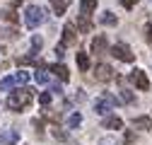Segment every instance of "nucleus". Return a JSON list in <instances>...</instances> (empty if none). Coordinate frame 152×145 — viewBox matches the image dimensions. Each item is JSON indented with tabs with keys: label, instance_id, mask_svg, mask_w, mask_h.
<instances>
[{
	"label": "nucleus",
	"instance_id": "obj_1",
	"mask_svg": "<svg viewBox=\"0 0 152 145\" xmlns=\"http://www.w3.org/2000/svg\"><path fill=\"white\" fill-rule=\"evenodd\" d=\"M34 99V92L29 87H20V89H15V92L7 97V109H12V111H24V109L31 104Z\"/></svg>",
	"mask_w": 152,
	"mask_h": 145
},
{
	"label": "nucleus",
	"instance_id": "obj_2",
	"mask_svg": "<svg viewBox=\"0 0 152 145\" xmlns=\"http://www.w3.org/2000/svg\"><path fill=\"white\" fill-rule=\"evenodd\" d=\"M46 22V12H44V7H39V5H29L27 10H24V24H27V29H36L39 24H44Z\"/></svg>",
	"mask_w": 152,
	"mask_h": 145
},
{
	"label": "nucleus",
	"instance_id": "obj_3",
	"mask_svg": "<svg viewBox=\"0 0 152 145\" xmlns=\"http://www.w3.org/2000/svg\"><path fill=\"white\" fill-rule=\"evenodd\" d=\"M111 56L123 61V63H133V61H135V53H133L130 46H126V44H113L111 46Z\"/></svg>",
	"mask_w": 152,
	"mask_h": 145
},
{
	"label": "nucleus",
	"instance_id": "obj_4",
	"mask_svg": "<svg viewBox=\"0 0 152 145\" xmlns=\"http://www.w3.org/2000/svg\"><path fill=\"white\" fill-rule=\"evenodd\" d=\"M113 106H116V99H113L111 94H102L97 102H94V111L97 114H109V111H113Z\"/></svg>",
	"mask_w": 152,
	"mask_h": 145
},
{
	"label": "nucleus",
	"instance_id": "obj_5",
	"mask_svg": "<svg viewBox=\"0 0 152 145\" xmlns=\"http://www.w3.org/2000/svg\"><path fill=\"white\" fill-rule=\"evenodd\" d=\"M94 78H97L99 82H111L116 75H113V68H111V65H106V63H99L97 68H94Z\"/></svg>",
	"mask_w": 152,
	"mask_h": 145
},
{
	"label": "nucleus",
	"instance_id": "obj_6",
	"mask_svg": "<svg viewBox=\"0 0 152 145\" xmlns=\"http://www.w3.org/2000/svg\"><path fill=\"white\" fill-rule=\"evenodd\" d=\"M61 44L63 46H75V44H77V31H75V24L72 22H68L63 27V41Z\"/></svg>",
	"mask_w": 152,
	"mask_h": 145
},
{
	"label": "nucleus",
	"instance_id": "obj_7",
	"mask_svg": "<svg viewBox=\"0 0 152 145\" xmlns=\"http://www.w3.org/2000/svg\"><path fill=\"white\" fill-rule=\"evenodd\" d=\"M130 82L135 85L138 89H142V92L150 89V80H147V75H145L142 70H133V72H130Z\"/></svg>",
	"mask_w": 152,
	"mask_h": 145
},
{
	"label": "nucleus",
	"instance_id": "obj_8",
	"mask_svg": "<svg viewBox=\"0 0 152 145\" xmlns=\"http://www.w3.org/2000/svg\"><path fill=\"white\" fill-rule=\"evenodd\" d=\"M92 53H97V56L99 53H106V36L104 34H97L92 39Z\"/></svg>",
	"mask_w": 152,
	"mask_h": 145
},
{
	"label": "nucleus",
	"instance_id": "obj_9",
	"mask_svg": "<svg viewBox=\"0 0 152 145\" xmlns=\"http://www.w3.org/2000/svg\"><path fill=\"white\" fill-rule=\"evenodd\" d=\"M48 70H51V72H56V75H58V78H61L63 82H68V80H70V72H68V68H65L63 63H56V65H48Z\"/></svg>",
	"mask_w": 152,
	"mask_h": 145
},
{
	"label": "nucleus",
	"instance_id": "obj_10",
	"mask_svg": "<svg viewBox=\"0 0 152 145\" xmlns=\"http://www.w3.org/2000/svg\"><path fill=\"white\" fill-rule=\"evenodd\" d=\"M133 126L140 131H152V119L150 116H135L133 119Z\"/></svg>",
	"mask_w": 152,
	"mask_h": 145
},
{
	"label": "nucleus",
	"instance_id": "obj_11",
	"mask_svg": "<svg viewBox=\"0 0 152 145\" xmlns=\"http://www.w3.org/2000/svg\"><path fill=\"white\" fill-rule=\"evenodd\" d=\"M104 128H109V131H121V128H123V121H121L118 116H106V119H104Z\"/></svg>",
	"mask_w": 152,
	"mask_h": 145
},
{
	"label": "nucleus",
	"instance_id": "obj_12",
	"mask_svg": "<svg viewBox=\"0 0 152 145\" xmlns=\"http://www.w3.org/2000/svg\"><path fill=\"white\" fill-rule=\"evenodd\" d=\"M94 10H97V0H80V15L89 17Z\"/></svg>",
	"mask_w": 152,
	"mask_h": 145
},
{
	"label": "nucleus",
	"instance_id": "obj_13",
	"mask_svg": "<svg viewBox=\"0 0 152 145\" xmlns=\"http://www.w3.org/2000/svg\"><path fill=\"white\" fill-rule=\"evenodd\" d=\"M0 140H3V143H7V145H12V143H17V140H20V131H15V128H7L3 135H0Z\"/></svg>",
	"mask_w": 152,
	"mask_h": 145
},
{
	"label": "nucleus",
	"instance_id": "obj_14",
	"mask_svg": "<svg viewBox=\"0 0 152 145\" xmlns=\"http://www.w3.org/2000/svg\"><path fill=\"white\" fill-rule=\"evenodd\" d=\"M75 61H77V68H80V70H89V56H87L85 51H77V53H75Z\"/></svg>",
	"mask_w": 152,
	"mask_h": 145
},
{
	"label": "nucleus",
	"instance_id": "obj_15",
	"mask_svg": "<svg viewBox=\"0 0 152 145\" xmlns=\"http://www.w3.org/2000/svg\"><path fill=\"white\" fill-rule=\"evenodd\" d=\"M70 3H72V0H51V5H53V10H56V15H63V12L70 7Z\"/></svg>",
	"mask_w": 152,
	"mask_h": 145
},
{
	"label": "nucleus",
	"instance_id": "obj_16",
	"mask_svg": "<svg viewBox=\"0 0 152 145\" xmlns=\"http://www.w3.org/2000/svg\"><path fill=\"white\" fill-rule=\"evenodd\" d=\"M77 29H80L82 34H89V31H92V22H89V17H85V15L77 17Z\"/></svg>",
	"mask_w": 152,
	"mask_h": 145
},
{
	"label": "nucleus",
	"instance_id": "obj_17",
	"mask_svg": "<svg viewBox=\"0 0 152 145\" xmlns=\"http://www.w3.org/2000/svg\"><path fill=\"white\" fill-rule=\"evenodd\" d=\"M15 87H17V78H15V75L0 80V89H3V92H10V89H15Z\"/></svg>",
	"mask_w": 152,
	"mask_h": 145
},
{
	"label": "nucleus",
	"instance_id": "obj_18",
	"mask_svg": "<svg viewBox=\"0 0 152 145\" xmlns=\"http://www.w3.org/2000/svg\"><path fill=\"white\" fill-rule=\"evenodd\" d=\"M102 24H106V27H116L118 20H116V15H113V12H104V15H102Z\"/></svg>",
	"mask_w": 152,
	"mask_h": 145
},
{
	"label": "nucleus",
	"instance_id": "obj_19",
	"mask_svg": "<svg viewBox=\"0 0 152 145\" xmlns=\"http://www.w3.org/2000/svg\"><path fill=\"white\" fill-rule=\"evenodd\" d=\"M3 17H5V22H17V12H15V7H5Z\"/></svg>",
	"mask_w": 152,
	"mask_h": 145
},
{
	"label": "nucleus",
	"instance_id": "obj_20",
	"mask_svg": "<svg viewBox=\"0 0 152 145\" xmlns=\"http://www.w3.org/2000/svg\"><path fill=\"white\" fill-rule=\"evenodd\" d=\"M80 123H82V116H80L77 111H75V114H72V116L68 119V126H70V128H77V126H80Z\"/></svg>",
	"mask_w": 152,
	"mask_h": 145
},
{
	"label": "nucleus",
	"instance_id": "obj_21",
	"mask_svg": "<svg viewBox=\"0 0 152 145\" xmlns=\"http://www.w3.org/2000/svg\"><path fill=\"white\" fill-rule=\"evenodd\" d=\"M34 78H36V82H39V85H46V82H48V75H46L44 70H36Z\"/></svg>",
	"mask_w": 152,
	"mask_h": 145
},
{
	"label": "nucleus",
	"instance_id": "obj_22",
	"mask_svg": "<svg viewBox=\"0 0 152 145\" xmlns=\"http://www.w3.org/2000/svg\"><path fill=\"white\" fill-rule=\"evenodd\" d=\"M51 99H53V94H51V92H41V94H39V104H44V106H48V104H51Z\"/></svg>",
	"mask_w": 152,
	"mask_h": 145
},
{
	"label": "nucleus",
	"instance_id": "obj_23",
	"mask_svg": "<svg viewBox=\"0 0 152 145\" xmlns=\"http://www.w3.org/2000/svg\"><path fill=\"white\" fill-rule=\"evenodd\" d=\"M15 78H17V85H27V80H29V75L24 70H20V72H15Z\"/></svg>",
	"mask_w": 152,
	"mask_h": 145
},
{
	"label": "nucleus",
	"instance_id": "obj_24",
	"mask_svg": "<svg viewBox=\"0 0 152 145\" xmlns=\"http://www.w3.org/2000/svg\"><path fill=\"white\" fill-rule=\"evenodd\" d=\"M53 138H58V140H68V133H65L63 128H58V126H56V128H53Z\"/></svg>",
	"mask_w": 152,
	"mask_h": 145
},
{
	"label": "nucleus",
	"instance_id": "obj_25",
	"mask_svg": "<svg viewBox=\"0 0 152 145\" xmlns=\"http://www.w3.org/2000/svg\"><path fill=\"white\" fill-rule=\"evenodd\" d=\"M121 99H123V102H128V104H130V102H133V94H130V92H128V89H121Z\"/></svg>",
	"mask_w": 152,
	"mask_h": 145
},
{
	"label": "nucleus",
	"instance_id": "obj_26",
	"mask_svg": "<svg viewBox=\"0 0 152 145\" xmlns=\"http://www.w3.org/2000/svg\"><path fill=\"white\" fill-rule=\"evenodd\" d=\"M53 51H56V56H58V58H63V56H65V53H63V51H65V46H63V44H56V48H53Z\"/></svg>",
	"mask_w": 152,
	"mask_h": 145
},
{
	"label": "nucleus",
	"instance_id": "obj_27",
	"mask_svg": "<svg viewBox=\"0 0 152 145\" xmlns=\"http://www.w3.org/2000/svg\"><path fill=\"white\" fill-rule=\"evenodd\" d=\"M118 3H121L123 7H133V5H135V3H138V0H118Z\"/></svg>",
	"mask_w": 152,
	"mask_h": 145
},
{
	"label": "nucleus",
	"instance_id": "obj_28",
	"mask_svg": "<svg viewBox=\"0 0 152 145\" xmlns=\"http://www.w3.org/2000/svg\"><path fill=\"white\" fill-rule=\"evenodd\" d=\"M145 34H147V41H150V46H152V24L145 27Z\"/></svg>",
	"mask_w": 152,
	"mask_h": 145
},
{
	"label": "nucleus",
	"instance_id": "obj_29",
	"mask_svg": "<svg viewBox=\"0 0 152 145\" xmlns=\"http://www.w3.org/2000/svg\"><path fill=\"white\" fill-rule=\"evenodd\" d=\"M99 145H116V140L113 138H104V140H99Z\"/></svg>",
	"mask_w": 152,
	"mask_h": 145
},
{
	"label": "nucleus",
	"instance_id": "obj_30",
	"mask_svg": "<svg viewBox=\"0 0 152 145\" xmlns=\"http://www.w3.org/2000/svg\"><path fill=\"white\" fill-rule=\"evenodd\" d=\"M31 44H34V48H41V39H39V36H34Z\"/></svg>",
	"mask_w": 152,
	"mask_h": 145
}]
</instances>
